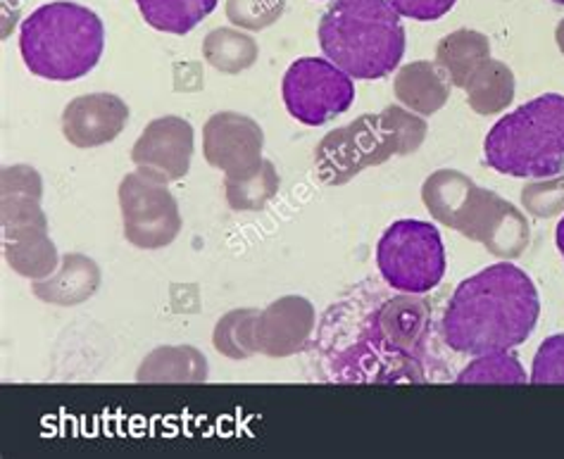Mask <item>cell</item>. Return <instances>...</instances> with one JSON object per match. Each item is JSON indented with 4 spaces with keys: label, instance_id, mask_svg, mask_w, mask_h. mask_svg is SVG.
Wrapping results in <instances>:
<instances>
[{
    "label": "cell",
    "instance_id": "obj_1",
    "mask_svg": "<svg viewBox=\"0 0 564 459\" xmlns=\"http://www.w3.org/2000/svg\"><path fill=\"white\" fill-rule=\"evenodd\" d=\"M539 315L541 298L527 272L498 262L455 288L441 331L451 350L479 358L522 346L536 329Z\"/></svg>",
    "mask_w": 564,
    "mask_h": 459
},
{
    "label": "cell",
    "instance_id": "obj_2",
    "mask_svg": "<svg viewBox=\"0 0 564 459\" xmlns=\"http://www.w3.org/2000/svg\"><path fill=\"white\" fill-rule=\"evenodd\" d=\"M319 46L352 79H383L405 55V29L389 0H336L319 22Z\"/></svg>",
    "mask_w": 564,
    "mask_h": 459
},
{
    "label": "cell",
    "instance_id": "obj_3",
    "mask_svg": "<svg viewBox=\"0 0 564 459\" xmlns=\"http://www.w3.org/2000/svg\"><path fill=\"white\" fill-rule=\"evenodd\" d=\"M422 200L443 227H451L488 248L502 260H514L529 245V221L494 190L479 188L469 176L441 170L422 186Z\"/></svg>",
    "mask_w": 564,
    "mask_h": 459
},
{
    "label": "cell",
    "instance_id": "obj_4",
    "mask_svg": "<svg viewBox=\"0 0 564 459\" xmlns=\"http://www.w3.org/2000/svg\"><path fill=\"white\" fill-rule=\"evenodd\" d=\"M102 48H106L102 20L94 10L69 0L41 6L20 29L22 61L41 79H82L100 63Z\"/></svg>",
    "mask_w": 564,
    "mask_h": 459
},
{
    "label": "cell",
    "instance_id": "obj_5",
    "mask_svg": "<svg viewBox=\"0 0 564 459\" xmlns=\"http://www.w3.org/2000/svg\"><path fill=\"white\" fill-rule=\"evenodd\" d=\"M432 338L434 315L429 303L410 293L383 300L352 340L358 367L355 379H372L375 362H379L377 381L410 379L424 383L422 362Z\"/></svg>",
    "mask_w": 564,
    "mask_h": 459
},
{
    "label": "cell",
    "instance_id": "obj_6",
    "mask_svg": "<svg viewBox=\"0 0 564 459\" xmlns=\"http://www.w3.org/2000/svg\"><path fill=\"white\" fill-rule=\"evenodd\" d=\"M486 162L517 179L564 174V96L545 94L505 114L484 141Z\"/></svg>",
    "mask_w": 564,
    "mask_h": 459
},
{
    "label": "cell",
    "instance_id": "obj_7",
    "mask_svg": "<svg viewBox=\"0 0 564 459\" xmlns=\"http://www.w3.org/2000/svg\"><path fill=\"white\" fill-rule=\"evenodd\" d=\"M377 266L386 284L400 293H432L445 274V248L434 225L398 219L377 245Z\"/></svg>",
    "mask_w": 564,
    "mask_h": 459
},
{
    "label": "cell",
    "instance_id": "obj_8",
    "mask_svg": "<svg viewBox=\"0 0 564 459\" xmlns=\"http://www.w3.org/2000/svg\"><path fill=\"white\" fill-rule=\"evenodd\" d=\"M403 153L400 136L389 112L362 114L348 127H340L317 147V174L324 184L338 186L350 182L367 167L381 165L391 155Z\"/></svg>",
    "mask_w": 564,
    "mask_h": 459
},
{
    "label": "cell",
    "instance_id": "obj_9",
    "mask_svg": "<svg viewBox=\"0 0 564 459\" xmlns=\"http://www.w3.org/2000/svg\"><path fill=\"white\" fill-rule=\"evenodd\" d=\"M284 106L293 120L305 127H322L336 114L350 110L355 84L350 74L324 57H301L295 61L281 84Z\"/></svg>",
    "mask_w": 564,
    "mask_h": 459
},
{
    "label": "cell",
    "instance_id": "obj_10",
    "mask_svg": "<svg viewBox=\"0 0 564 459\" xmlns=\"http://www.w3.org/2000/svg\"><path fill=\"white\" fill-rule=\"evenodd\" d=\"M120 207L127 241L137 248H165L182 231L180 205L170 194L167 182L145 170L124 176L120 184Z\"/></svg>",
    "mask_w": 564,
    "mask_h": 459
},
{
    "label": "cell",
    "instance_id": "obj_11",
    "mask_svg": "<svg viewBox=\"0 0 564 459\" xmlns=\"http://www.w3.org/2000/svg\"><path fill=\"white\" fill-rule=\"evenodd\" d=\"M264 133L256 120L239 112H217L203 129L205 160L225 176H241L262 162Z\"/></svg>",
    "mask_w": 564,
    "mask_h": 459
},
{
    "label": "cell",
    "instance_id": "obj_12",
    "mask_svg": "<svg viewBox=\"0 0 564 459\" xmlns=\"http://www.w3.org/2000/svg\"><path fill=\"white\" fill-rule=\"evenodd\" d=\"M191 157L193 127L174 114L153 120L131 147L133 165L167 184L184 179L191 170Z\"/></svg>",
    "mask_w": 564,
    "mask_h": 459
},
{
    "label": "cell",
    "instance_id": "obj_13",
    "mask_svg": "<svg viewBox=\"0 0 564 459\" xmlns=\"http://www.w3.org/2000/svg\"><path fill=\"white\" fill-rule=\"evenodd\" d=\"M317 327L315 307L301 295H284L264 307L256 321V348L267 358L301 352Z\"/></svg>",
    "mask_w": 564,
    "mask_h": 459
},
{
    "label": "cell",
    "instance_id": "obj_14",
    "mask_svg": "<svg viewBox=\"0 0 564 459\" xmlns=\"http://www.w3.org/2000/svg\"><path fill=\"white\" fill-rule=\"evenodd\" d=\"M129 122V108L120 96L91 94L74 98L63 112L65 139L77 147H98L115 141Z\"/></svg>",
    "mask_w": 564,
    "mask_h": 459
},
{
    "label": "cell",
    "instance_id": "obj_15",
    "mask_svg": "<svg viewBox=\"0 0 564 459\" xmlns=\"http://www.w3.org/2000/svg\"><path fill=\"white\" fill-rule=\"evenodd\" d=\"M3 245L12 270L26 278L41 281L57 270V250L48 239V221L3 231Z\"/></svg>",
    "mask_w": 564,
    "mask_h": 459
},
{
    "label": "cell",
    "instance_id": "obj_16",
    "mask_svg": "<svg viewBox=\"0 0 564 459\" xmlns=\"http://www.w3.org/2000/svg\"><path fill=\"white\" fill-rule=\"evenodd\" d=\"M393 91L403 106L417 114L438 112L451 98V79L436 63H412L398 72Z\"/></svg>",
    "mask_w": 564,
    "mask_h": 459
},
{
    "label": "cell",
    "instance_id": "obj_17",
    "mask_svg": "<svg viewBox=\"0 0 564 459\" xmlns=\"http://www.w3.org/2000/svg\"><path fill=\"white\" fill-rule=\"evenodd\" d=\"M100 284V272L94 260L84 255H67L63 266L48 276L36 281V298L55 305H77L91 298Z\"/></svg>",
    "mask_w": 564,
    "mask_h": 459
},
{
    "label": "cell",
    "instance_id": "obj_18",
    "mask_svg": "<svg viewBox=\"0 0 564 459\" xmlns=\"http://www.w3.org/2000/svg\"><path fill=\"white\" fill-rule=\"evenodd\" d=\"M488 57H491V43L471 29H457V32L441 39L436 48V65L457 88H467Z\"/></svg>",
    "mask_w": 564,
    "mask_h": 459
},
{
    "label": "cell",
    "instance_id": "obj_19",
    "mask_svg": "<svg viewBox=\"0 0 564 459\" xmlns=\"http://www.w3.org/2000/svg\"><path fill=\"white\" fill-rule=\"evenodd\" d=\"M207 376V360L196 348H158L143 360L137 379L148 383H196Z\"/></svg>",
    "mask_w": 564,
    "mask_h": 459
},
{
    "label": "cell",
    "instance_id": "obj_20",
    "mask_svg": "<svg viewBox=\"0 0 564 459\" xmlns=\"http://www.w3.org/2000/svg\"><path fill=\"white\" fill-rule=\"evenodd\" d=\"M467 102L479 114H498L508 110L514 100V74L508 65L498 61H488L477 69L471 81L467 84Z\"/></svg>",
    "mask_w": 564,
    "mask_h": 459
},
{
    "label": "cell",
    "instance_id": "obj_21",
    "mask_svg": "<svg viewBox=\"0 0 564 459\" xmlns=\"http://www.w3.org/2000/svg\"><path fill=\"white\" fill-rule=\"evenodd\" d=\"M148 26L184 36L217 8V0H137Z\"/></svg>",
    "mask_w": 564,
    "mask_h": 459
},
{
    "label": "cell",
    "instance_id": "obj_22",
    "mask_svg": "<svg viewBox=\"0 0 564 459\" xmlns=\"http://www.w3.org/2000/svg\"><path fill=\"white\" fill-rule=\"evenodd\" d=\"M279 172L270 160H262L258 167L241 176H225L227 203L236 212H260L279 194Z\"/></svg>",
    "mask_w": 564,
    "mask_h": 459
},
{
    "label": "cell",
    "instance_id": "obj_23",
    "mask_svg": "<svg viewBox=\"0 0 564 459\" xmlns=\"http://www.w3.org/2000/svg\"><path fill=\"white\" fill-rule=\"evenodd\" d=\"M203 55L215 69L239 74L256 63L258 43L236 29H215L203 43Z\"/></svg>",
    "mask_w": 564,
    "mask_h": 459
},
{
    "label": "cell",
    "instance_id": "obj_24",
    "mask_svg": "<svg viewBox=\"0 0 564 459\" xmlns=\"http://www.w3.org/2000/svg\"><path fill=\"white\" fill-rule=\"evenodd\" d=\"M260 309H234L215 327V350L229 360H248L258 352L256 348V321Z\"/></svg>",
    "mask_w": 564,
    "mask_h": 459
},
{
    "label": "cell",
    "instance_id": "obj_25",
    "mask_svg": "<svg viewBox=\"0 0 564 459\" xmlns=\"http://www.w3.org/2000/svg\"><path fill=\"white\" fill-rule=\"evenodd\" d=\"M527 372L510 350L479 354L469 367L459 372L455 383H500V386H514L527 383Z\"/></svg>",
    "mask_w": 564,
    "mask_h": 459
},
{
    "label": "cell",
    "instance_id": "obj_26",
    "mask_svg": "<svg viewBox=\"0 0 564 459\" xmlns=\"http://www.w3.org/2000/svg\"><path fill=\"white\" fill-rule=\"evenodd\" d=\"M522 203L527 212L541 219L564 212V174L527 184L522 188Z\"/></svg>",
    "mask_w": 564,
    "mask_h": 459
},
{
    "label": "cell",
    "instance_id": "obj_27",
    "mask_svg": "<svg viewBox=\"0 0 564 459\" xmlns=\"http://www.w3.org/2000/svg\"><path fill=\"white\" fill-rule=\"evenodd\" d=\"M284 0H229L227 18L236 26L264 29L284 14Z\"/></svg>",
    "mask_w": 564,
    "mask_h": 459
},
{
    "label": "cell",
    "instance_id": "obj_28",
    "mask_svg": "<svg viewBox=\"0 0 564 459\" xmlns=\"http://www.w3.org/2000/svg\"><path fill=\"white\" fill-rule=\"evenodd\" d=\"M529 383H539V386L564 383V334H555L543 340L536 358H533Z\"/></svg>",
    "mask_w": 564,
    "mask_h": 459
},
{
    "label": "cell",
    "instance_id": "obj_29",
    "mask_svg": "<svg viewBox=\"0 0 564 459\" xmlns=\"http://www.w3.org/2000/svg\"><path fill=\"white\" fill-rule=\"evenodd\" d=\"M457 0H389V6L400 18L417 20V22H436L445 18Z\"/></svg>",
    "mask_w": 564,
    "mask_h": 459
},
{
    "label": "cell",
    "instance_id": "obj_30",
    "mask_svg": "<svg viewBox=\"0 0 564 459\" xmlns=\"http://www.w3.org/2000/svg\"><path fill=\"white\" fill-rule=\"evenodd\" d=\"M555 241H557V250H560V255L564 258V217L560 219V225H557V231H555Z\"/></svg>",
    "mask_w": 564,
    "mask_h": 459
},
{
    "label": "cell",
    "instance_id": "obj_31",
    "mask_svg": "<svg viewBox=\"0 0 564 459\" xmlns=\"http://www.w3.org/2000/svg\"><path fill=\"white\" fill-rule=\"evenodd\" d=\"M555 39H557V46H560V51H562V55H564V20L557 24V29H555Z\"/></svg>",
    "mask_w": 564,
    "mask_h": 459
},
{
    "label": "cell",
    "instance_id": "obj_32",
    "mask_svg": "<svg viewBox=\"0 0 564 459\" xmlns=\"http://www.w3.org/2000/svg\"><path fill=\"white\" fill-rule=\"evenodd\" d=\"M555 3H560V6H564V0H555Z\"/></svg>",
    "mask_w": 564,
    "mask_h": 459
}]
</instances>
